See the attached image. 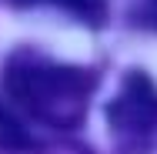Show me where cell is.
Here are the masks:
<instances>
[{"mask_svg": "<svg viewBox=\"0 0 157 154\" xmlns=\"http://www.w3.org/2000/svg\"><path fill=\"white\" fill-rule=\"evenodd\" d=\"M97 70L50 61L47 54L20 47L3 64V91L10 104L40 124L77 127L87 117L90 94L97 91Z\"/></svg>", "mask_w": 157, "mask_h": 154, "instance_id": "1", "label": "cell"}, {"mask_svg": "<svg viewBox=\"0 0 157 154\" xmlns=\"http://www.w3.org/2000/svg\"><path fill=\"white\" fill-rule=\"evenodd\" d=\"M27 148H30L27 131L7 107H0V154H24Z\"/></svg>", "mask_w": 157, "mask_h": 154, "instance_id": "4", "label": "cell"}, {"mask_svg": "<svg viewBox=\"0 0 157 154\" xmlns=\"http://www.w3.org/2000/svg\"><path fill=\"white\" fill-rule=\"evenodd\" d=\"M107 127L124 151H144L157 137V84L144 70H130L107 104Z\"/></svg>", "mask_w": 157, "mask_h": 154, "instance_id": "2", "label": "cell"}, {"mask_svg": "<svg viewBox=\"0 0 157 154\" xmlns=\"http://www.w3.org/2000/svg\"><path fill=\"white\" fill-rule=\"evenodd\" d=\"M10 3H17V7H57L87 27H100L107 20V0H10Z\"/></svg>", "mask_w": 157, "mask_h": 154, "instance_id": "3", "label": "cell"}, {"mask_svg": "<svg viewBox=\"0 0 157 154\" xmlns=\"http://www.w3.org/2000/svg\"><path fill=\"white\" fill-rule=\"evenodd\" d=\"M130 24L157 30V0H130Z\"/></svg>", "mask_w": 157, "mask_h": 154, "instance_id": "5", "label": "cell"}]
</instances>
